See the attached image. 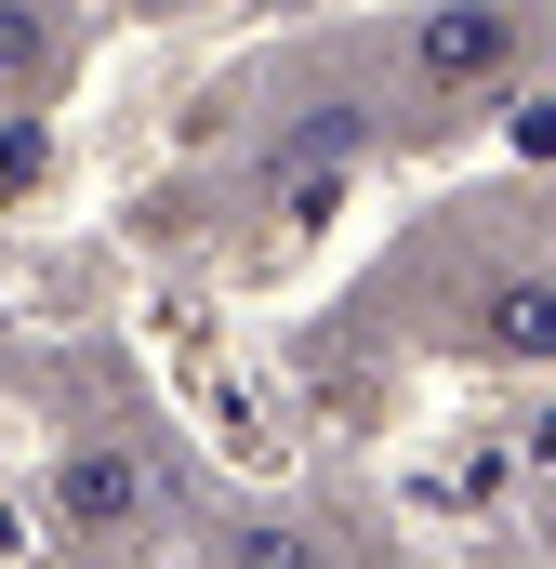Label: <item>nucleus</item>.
I'll return each instance as SVG.
<instances>
[{
	"mask_svg": "<svg viewBox=\"0 0 556 569\" xmlns=\"http://www.w3.org/2000/svg\"><path fill=\"white\" fill-rule=\"evenodd\" d=\"M133 503H146V477L120 463V450H80V463H53V517H67V530H120Z\"/></svg>",
	"mask_w": 556,
	"mask_h": 569,
	"instance_id": "1",
	"label": "nucleus"
}]
</instances>
